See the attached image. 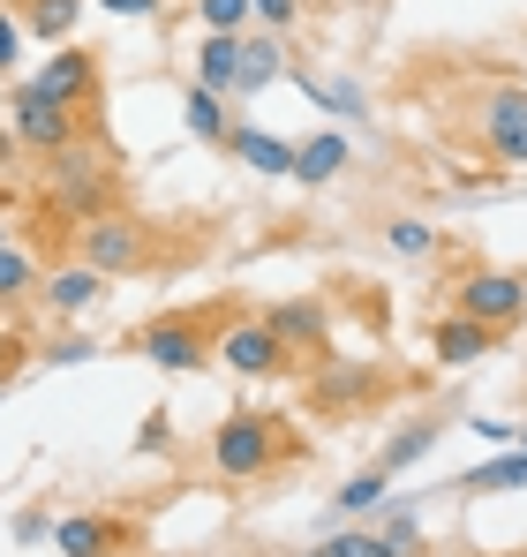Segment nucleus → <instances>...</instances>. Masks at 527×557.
I'll return each instance as SVG.
<instances>
[{
	"label": "nucleus",
	"instance_id": "nucleus-12",
	"mask_svg": "<svg viewBox=\"0 0 527 557\" xmlns=\"http://www.w3.org/2000/svg\"><path fill=\"white\" fill-rule=\"evenodd\" d=\"M490 347H498V332L475 324V317H459V309H444L438 324H430V355H438L444 370H467V362H482Z\"/></svg>",
	"mask_w": 527,
	"mask_h": 557
},
{
	"label": "nucleus",
	"instance_id": "nucleus-16",
	"mask_svg": "<svg viewBox=\"0 0 527 557\" xmlns=\"http://www.w3.org/2000/svg\"><path fill=\"white\" fill-rule=\"evenodd\" d=\"M340 166H347V136H340V128H317V136L294 144V182L302 188H324Z\"/></svg>",
	"mask_w": 527,
	"mask_h": 557
},
{
	"label": "nucleus",
	"instance_id": "nucleus-9",
	"mask_svg": "<svg viewBox=\"0 0 527 557\" xmlns=\"http://www.w3.org/2000/svg\"><path fill=\"white\" fill-rule=\"evenodd\" d=\"M106 166L84 151V136L69 144V151H53V203H69V211H84V219H98L106 211Z\"/></svg>",
	"mask_w": 527,
	"mask_h": 557
},
{
	"label": "nucleus",
	"instance_id": "nucleus-21",
	"mask_svg": "<svg viewBox=\"0 0 527 557\" xmlns=\"http://www.w3.org/2000/svg\"><path fill=\"white\" fill-rule=\"evenodd\" d=\"M38 286H46V278L30 264V249L8 242V249H0V309H23V294H38Z\"/></svg>",
	"mask_w": 527,
	"mask_h": 557
},
{
	"label": "nucleus",
	"instance_id": "nucleus-18",
	"mask_svg": "<svg viewBox=\"0 0 527 557\" xmlns=\"http://www.w3.org/2000/svg\"><path fill=\"white\" fill-rule=\"evenodd\" d=\"M438 437H444V422H438V414H422V422H407L400 437H384L377 467H384V474H407L415 460H430V445H438Z\"/></svg>",
	"mask_w": 527,
	"mask_h": 557
},
{
	"label": "nucleus",
	"instance_id": "nucleus-20",
	"mask_svg": "<svg viewBox=\"0 0 527 557\" xmlns=\"http://www.w3.org/2000/svg\"><path fill=\"white\" fill-rule=\"evenodd\" d=\"M181 121H188V136L226 144V128H234V121H226V91H204V84H196V91L181 98Z\"/></svg>",
	"mask_w": 527,
	"mask_h": 557
},
{
	"label": "nucleus",
	"instance_id": "nucleus-25",
	"mask_svg": "<svg viewBox=\"0 0 527 557\" xmlns=\"http://www.w3.org/2000/svg\"><path fill=\"white\" fill-rule=\"evenodd\" d=\"M384 242H392V257H407V264H422V257L438 249V234H430L422 219H392V226H384Z\"/></svg>",
	"mask_w": 527,
	"mask_h": 557
},
{
	"label": "nucleus",
	"instance_id": "nucleus-17",
	"mask_svg": "<svg viewBox=\"0 0 527 557\" xmlns=\"http://www.w3.org/2000/svg\"><path fill=\"white\" fill-rule=\"evenodd\" d=\"M286 76V53H279V30H242V84L234 91H264Z\"/></svg>",
	"mask_w": 527,
	"mask_h": 557
},
{
	"label": "nucleus",
	"instance_id": "nucleus-1",
	"mask_svg": "<svg viewBox=\"0 0 527 557\" xmlns=\"http://www.w3.org/2000/svg\"><path fill=\"white\" fill-rule=\"evenodd\" d=\"M279 460H294L286 422H279V414H257V407H234V414L219 422V437H211V467H219L226 482H264Z\"/></svg>",
	"mask_w": 527,
	"mask_h": 557
},
{
	"label": "nucleus",
	"instance_id": "nucleus-7",
	"mask_svg": "<svg viewBox=\"0 0 527 557\" xmlns=\"http://www.w3.org/2000/svg\"><path fill=\"white\" fill-rule=\"evenodd\" d=\"M136 355L151 362V370H204L211 362V339H204V324L196 317H151L144 332H136Z\"/></svg>",
	"mask_w": 527,
	"mask_h": 557
},
{
	"label": "nucleus",
	"instance_id": "nucleus-27",
	"mask_svg": "<svg viewBox=\"0 0 527 557\" xmlns=\"http://www.w3.org/2000/svg\"><path fill=\"white\" fill-rule=\"evenodd\" d=\"M15 61H23V23L0 8V76H15Z\"/></svg>",
	"mask_w": 527,
	"mask_h": 557
},
{
	"label": "nucleus",
	"instance_id": "nucleus-31",
	"mask_svg": "<svg viewBox=\"0 0 527 557\" xmlns=\"http://www.w3.org/2000/svg\"><path fill=\"white\" fill-rule=\"evenodd\" d=\"M106 15H159V0H98Z\"/></svg>",
	"mask_w": 527,
	"mask_h": 557
},
{
	"label": "nucleus",
	"instance_id": "nucleus-5",
	"mask_svg": "<svg viewBox=\"0 0 527 557\" xmlns=\"http://www.w3.org/2000/svg\"><path fill=\"white\" fill-rule=\"evenodd\" d=\"M76 257H84L90 272L121 278V272H144V226L136 219H113V211H98L76 226Z\"/></svg>",
	"mask_w": 527,
	"mask_h": 557
},
{
	"label": "nucleus",
	"instance_id": "nucleus-4",
	"mask_svg": "<svg viewBox=\"0 0 527 557\" xmlns=\"http://www.w3.org/2000/svg\"><path fill=\"white\" fill-rule=\"evenodd\" d=\"M475 128H482V151L498 166H527V91L520 84H490L475 106Z\"/></svg>",
	"mask_w": 527,
	"mask_h": 557
},
{
	"label": "nucleus",
	"instance_id": "nucleus-34",
	"mask_svg": "<svg viewBox=\"0 0 527 557\" xmlns=\"http://www.w3.org/2000/svg\"><path fill=\"white\" fill-rule=\"evenodd\" d=\"M8 242H15V234H8V226H0V249H8Z\"/></svg>",
	"mask_w": 527,
	"mask_h": 557
},
{
	"label": "nucleus",
	"instance_id": "nucleus-33",
	"mask_svg": "<svg viewBox=\"0 0 527 557\" xmlns=\"http://www.w3.org/2000/svg\"><path fill=\"white\" fill-rule=\"evenodd\" d=\"M513 445H520V453H527V422H520V437H513Z\"/></svg>",
	"mask_w": 527,
	"mask_h": 557
},
{
	"label": "nucleus",
	"instance_id": "nucleus-3",
	"mask_svg": "<svg viewBox=\"0 0 527 557\" xmlns=\"http://www.w3.org/2000/svg\"><path fill=\"white\" fill-rule=\"evenodd\" d=\"M211 362H226L234 376H279V370H294L286 339H279L264 317H234V324L211 339Z\"/></svg>",
	"mask_w": 527,
	"mask_h": 557
},
{
	"label": "nucleus",
	"instance_id": "nucleus-14",
	"mask_svg": "<svg viewBox=\"0 0 527 557\" xmlns=\"http://www.w3.org/2000/svg\"><path fill=\"white\" fill-rule=\"evenodd\" d=\"M38 301H46L53 317H84L90 301H106V272H90L84 257H76L69 272H53L46 286H38Z\"/></svg>",
	"mask_w": 527,
	"mask_h": 557
},
{
	"label": "nucleus",
	"instance_id": "nucleus-23",
	"mask_svg": "<svg viewBox=\"0 0 527 557\" xmlns=\"http://www.w3.org/2000/svg\"><path fill=\"white\" fill-rule=\"evenodd\" d=\"M384 497H392V474H384V467H361L354 482H340V497H332V505H340V512H377Z\"/></svg>",
	"mask_w": 527,
	"mask_h": 557
},
{
	"label": "nucleus",
	"instance_id": "nucleus-13",
	"mask_svg": "<svg viewBox=\"0 0 527 557\" xmlns=\"http://www.w3.org/2000/svg\"><path fill=\"white\" fill-rule=\"evenodd\" d=\"M226 144H234V159H242V166H257L264 182H294V144H279L271 128L234 121V128H226Z\"/></svg>",
	"mask_w": 527,
	"mask_h": 557
},
{
	"label": "nucleus",
	"instance_id": "nucleus-6",
	"mask_svg": "<svg viewBox=\"0 0 527 557\" xmlns=\"http://www.w3.org/2000/svg\"><path fill=\"white\" fill-rule=\"evenodd\" d=\"M8 113H15V121H8L15 144H23V151H46V159L69 151V144L84 136V113H76V106H53V98H38V91H15Z\"/></svg>",
	"mask_w": 527,
	"mask_h": 557
},
{
	"label": "nucleus",
	"instance_id": "nucleus-22",
	"mask_svg": "<svg viewBox=\"0 0 527 557\" xmlns=\"http://www.w3.org/2000/svg\"><path fill=\"white\" fill-rule=\"evenodd\" d=\"M369 392H377V370H332V362H324V370H317V407H354V399H369Z\"/></svg>",
	"mask_w": 527,
	"mask_h": 557
},
{
	"label": "nucleus",
	"instance_id": "nucleus-26",
	"mask_svg": "<svg viewBox=\"0 0 527 557\" xmlns=\"http://www.w3.org/2000/svg\"><path fill=\"white\" fill-rule=\"evenodd\" d=\"M196 15H204V30H234V38L257 23V8H249V0H196Z\"/></svg>",
	"mask_w": 527,
	"mask_h": 557
},
{
	"label": "nucleus",
	"instance_id": "nucleus-30",
	"mask_svg": "<svg viewBox=\"0 0 527 557\" xmlns=\"http://www.w3.org/2000/svg\"><path fill=\"white\" fill-rule=\"evenodd\" d=\"M136 445H144V453H167V414H151V422L136 430Z\"/></svg>",
	"mask_w": 527,
	"mask_h": 557
},
{
	"label": "nucleus",
	"instance_id": "nucleus-10",
	"mask_svg": "<svg viewBox=\"0 0 527 557\" xmlns=\"http://www.w3.org/2000/svg\"><path fill=\"white\" fill-rule=\"evenodd\" d=\"M264 324L286 339V355H324L332 347V309L324 301H264Z\"/></svg>",
	"mask_w": 527,
	"mask_h": 557
},
{
	"label": "nucleus",
	"instance_id": "nucleus-24",
	"mask_svg": "<svg viewBox=\"0 0 527 557\" xmlns=\"http://www.w3.org/2000/svg\"><path fill=\"white\" fill-rule=\"evenodd\" d=\"M294 84H302V91L317 98L324 113H340V121H361V91H354V84H332V76H309V69H302Z\"/></svg>",
	"mask_w": 527,
	"mask_h": 557
},
{
	"label": "nucleus",
	"instance_id": "nucleus-19",
	"mask_svg": "<svg viewBox=\"0 0 527 557\" xmlns=\"http://www.w3.org/2000/svg\"><path fill=\"white\" fill-rule=\"evenodd\" d=\"M76 15H84V0H23V30L46 38V46H69Z\"/></svg>",
	"mask_w": 527,
	"mask_h": 557
},
{
	"label": "nucleus",
	"instance_id": "nucleus-29",
	"mask_svg": "<svg viewBox=\"0 0 527 557\" xmlns=\"http://www.w3.org/2000/svg\"><path fill=\"white\" fill-rule=\"evenodd\" d=\"M90 355H98V347H90V339H61V347H53V355H46V362H61V370H76V362H90Z\"/></svg>",
	"mask_w": 527,
	"mask_h": 557
},
{
	"label": "nucleus",
	"instance_id": "nucleus-11",
	"mask_svg": "<svg viewBox=\"0 0 527 557\" xmlns=\"http://www.w3.org/2000/svg\"><path fill=\"white\" fill-rule=\"evenodd\" d=\"M128 535H136V528L113 520V512H69V520H53V550L61 557H113Z\"/></svg>",
	"mask_w": 527,
	"mask_h": 557
},
{
	"label": "nucleus",
	"instance_id": "nucleus-15",
	"mask_svg": "<svg viewBox=\"0 0 527 557\" xmlns=\"http://www.w3.org/2000/svg\"><path fill=\"white\" fill-rule=\"evenodd\" d=\"M196 84L204 91H234L242 84V38L234 30H204L196 38Z\"/></svg>",
	"mask_w": 527,
	"mask_h": 557
},
{
	"label": "nucleus",
	"instance_id": "nucleus-8",
	"mask_svg": "<svg viewBox=\"0 0 527 557\" xmlns=\"http://www.w3.org/2000/svg\"><path fill=\"white\" fill-rule=\"evenodd\" d=\"M23 91L90 113V98H98V53H84V46H53V61H46L38 76H23Z\"/></svg>",
	"mask_w": 527,
	"mask_h": 557
},
{
	"label": "nucleus",
	"instance_id": "nucleus-2",
	"mask_svg": "<svg viewBox=\"0 0 527 557\" xmlns=\"http://www.w3.org/2000/svg\"><path fill=\"white\" fill-rule=\"evenodd\" d=\"M452 309L475 317V324H490V332L505 339V332L527 324V278L520 272H467L452 286Z\"/></svg>",
	"mask_w": 527,
	"mask_h": 557
},
{
	"label": "nucleus",
	"instance_id": "nucleus-32",
	"mask_svg": "<svg viewBox=\"0 0 527 557\" xmlns=\"http://www.w3.org/2000/svg\"><path fill=\"white\" fill-rule=\"evenodd\" d=\"M302 557H340V550H332V543H317V550H302Z\"/></svg>",
	"mask_w": 527,
	"mask_h": 557
},
{
	"label": "nucleus",
	"instance_id": "nucleus-28",
	"mask_svg": "<svg viewBox=\"0 0 527 557\" xmlns=\"http://www.w3.org/2000/svg\"><path fill=\"white\" fill-rule=\"evenodd\" d=\"M249 8H257L264 30H294V15H302V0H249Z\"/></svg>",
	"mask_w": 527,
	"mask_h": 557
}]
</instances>
